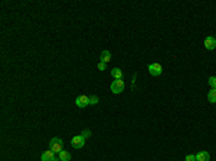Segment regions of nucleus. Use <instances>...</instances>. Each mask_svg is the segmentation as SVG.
Listing matches in <instances>:
<instances>
[{"instance_id":"obj_1","label":"nucleus","mask_w":216,"mask_h":161,"mask_svg":"<svg viewBox=\"0 0 216 161\" xmlns=\"http://www.w3.org/2000/svg\"><path fill=\"white\" fill-rule=\"evenodd\" d=\"M64 148V141H62L59 137H55V138H52L51 141H49V150H52L53 152H59L64 151L62 150Z\"/></svg>"},{"instance_id":"obj_2","label":"nucleus","mask_w":216,"mask_h":161,"mask_svg":"<svg viewBox=\"0 0 216 161\" xmlns=\"http://www.w3.org/2000/svg\"><path fill=\"white\" fill-rule=\"evenodd\" d=\"M124 80L122 79H115L113 80V84H111V92L113 94H121L122 91H124Z\"/></svg>"},{"instance_id":"obj_3","label":"nucleus","mask_w":216,"mask_h":161,"mask_svg":"<svg viewBox=\"0 0 216 161\" xmlns=\"http://www.w3.org/2000/svg\"><path fill=\"white\" fill-rule=\"evenodd\" d=\"M55 154H56V152H53L52 150H46L45 152H42L40 160L42 161H61L59 160V157H56Z\"/></svg>"},{"instance_id":"obj_4","label":"nucleus","mask_w":216,"mask_h":161,"mask_svg":"<svg viewBox=\"0 0 216 161\" xmlns=\"http://www.w3.org/2000/svg\"><path fill=\"white\" fill-rule=\"evenodd\" d=\"M71 145L74 148H76V150H79V148H82L85 145V138L82 135H75L71 140Z\"/></svg>"},{"instance_id":"obj_5","label":"nucleus","mask_w":216,"mask_h":161,"mask_svg":"<svg viewBox=\"0 0 216 161\" xmlns=\"http://www.w3.org/2000/svg\"><path fill=\"white\" fill-rule=\"evenodd\" d=\"M75 104H76L78 108H85V107H88L89 105V96H87V95H79V96H76Z\"/></svg>"},{"instance_id":"obj_6","label":"nucleus","mask_w":216,"mask_h":161,"mask_svg":"<svg viewBox=\"0 0 216 161\" xmlns=\"http://www.w3.org/2000/svg\"><path fill=\"white\" fill-rule=\"evenodd\" d=\"M148 72H150V75H153V76H159V75H161L163 68H161L160 63H151V65H148Z\"/></svg>"},{"instance_id":"obj_7","label":"nucleus","mask_w":216,"mask_h":161,"mask_svg":"<svg viewBox=\"0 0 216 161\" xmlns=\"http://www.w3.org/2000/svg\"><path fill=\"white\" fill-rule=\"evenodd\" d=\"M205 47H206L207 51H213L216 47V39L213 36H207L205 39Z\"/></svg>"},{"instance_id":"obj_8","label":"nucleus","mask_w":216,"mask_h":161,"mask_svg":"<svg viewBox=\"0 0 216 161\" xmlns=\"http://www.w3.org/2000/svg\"><path fill=\"white\" fill-rule=\"evenodd\" d=\"M210 160V155L207 151H199L196 154V161H209Z\"/></svg>"},{"instance_id":"obj_9","label":"nucleus","mask_w":216,"mask_h":161,"mask_svg":"<svg viewBox=\"0 0 216 161\" xmlns=\"http://www.w3.org/2000/svg\"><path fill=\"white\" fill-rule=\"evenodd\" d=\"M111 76H114L115 79H122V71L120 68H113L111 69Z\"/></svg>"},{"instance_id":"obj_10","label":"nucleus","mask_w":216,"mask_h":161,"mask_svg":"<svg viewBox=\"0 0 216 161\" xmlns=\"http://www.w3.org/2000/svg\"><path fill=\"white\" fill-rule=\"evenodd\" d=\"M110 61H111V53L108 52V51H102V52H101V62L108 63Z\"/></svg>"},{"instance_id":"obj_11","label":"nucleus","mask_w":216,"mask_h":161,"mask_svg":"<svg viewBox=\"0 0 216 161\" xmlns=\"http://www.w3.org/2000/svg\"><path fill=\"white\" fill-rule=\"evenodd\" d=\"M71 158H72V155H71L68 151H61V152H59V160H61V161H71Z\"/></svg>"},{"instance_id":"obj_12","label":"nucleus","mask_w":216,"mask_h":161,"mask_svg":"<svg viewBox=\"0 0 216 161\" xmlns=\"http://www.w3.org/2000/svg\"><path fill=\"white\" fill-rule=\"evenodd\" d=\"M207 99L212 104H216V89H210V92H207Z\"/></svg>"},{"instance_id":"obj_13","label":"nucleus","mask_w":216,"mask_h":161,"mask_svg":"<svg viewBox=\"0 0 216 161\" xmlns=\"http://www.w3.org/2000/svg\"><path fill=\"white\" fill-rule=\"evenodd\" d=\"M98 104V96L97 95H91L89 96V105H97Z\"/></svg>"},{"instance_id":"obj_14","label":"nucleus","mask_w":216,"mask_h":161,"mask_svg":"<svg viewBox=\"0 0 216 161\" xmlns=\"http://www.w3.org/2000/svg\"><path fill=\"white\" fill-rule=\"evenodd\" d=\"M209 85L212 86V89H216V76H210L209 78Z\"/></svg>"},{"instance_id":"obj_15","label":"nucleus","mask_w":216,"mask_h":161,"mask_svg":"<svg viewBox=\"0 0 216 161\" xmlns=\"http://www.w3.org/2000/svg\"><path fill=\"white\" fill-rule=\"evenodd\" d=\"M184 161H196V155H193V154H189V155H186Z\"/></svg>"},{"instance_id":"obj_16","label":"nucleus","mask_w":216,"mask_h":161,"mask_svg":"<svg viewBox=\"0 0 216 161\" xmlns=\"http://www.w3.org/2000/svg\"><path fill=\"white\" fill-rule=\"evenodd\" d=\"M105 66H107V63H104V62H99V63H98V69H99V71H104Z\"/></svg>"},{"instance_id":"obj_17","label":"nucleus","mask_w":216,"mask_h":161,"mask_svg":"<svg viewBox=\"0 0 216 161\" xmlns=\"http://www.w3.org/2000/svg\"><path fill=\"white\" fill-rule=\"evenodd\" d=\"M82 137L87 138V137H91V131H88V129H85L84 133H82Z\"/></svg>"}]
</instances>
